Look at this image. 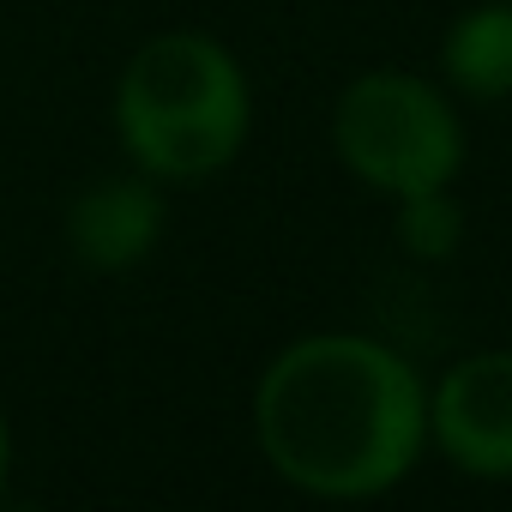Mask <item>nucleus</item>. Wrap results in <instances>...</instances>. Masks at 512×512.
Here are the masks:
<instances>
[{
    "mask_svg": "<svg viewBox=\"0 0 512 512\" xmlns=\"http://www.w3.org/2000/svg\"><path fill=\"white\" fill-rule=\"evenodd\" d=\"M398 205V247L422 266H440L464 247V205L452 199V187H434V193H410V199H392Z\"/></svg>",
    "mask_w": 512,
    "mask_h": 512,
    "instance_id": "0eeeda50",
    "label": "nucleus"
},
{
    "mask_svg": "<svg viewBox=\"0 0 512 512\" xmlns=\"http://www.w3.org/2000/svg\"><path fill=\"white\" fill-rule=\"evenodd\" d=\"M7 476H13V422L0 410V494H7Z\"/></svg>",
    "mask_w": 512,
    "mask_h": 512,
    "instance_id": "6e6552de",
    "label": "nucleus"
},
{
    "mask_svg": "<svg viewBox=\"0 0 512 512\" xmlns=\"http://www.w3.org/2000/svg\"><path fill=\"white\" fill-rule=\"evenodd\" d=\"M157 241H163V187L139 169L91 181L67 205V253L97 278L133 272Z\"/></svg>",
    "mask_w": 512,
    "mask_h": 512,
    "instance_id": "39448f33",
    "label": "nucleus"
},
{
    "mask_svg": "<svg viewBox=\"0 0 512 512\" xmlns=\"http://www.w3.org/2000/svg\"><path fill=\"white\" fill-rule=\"evenodd\" d=\"M428 452L464 482H512V350H470L428 380Z\"/></svg>",
    "mask_w": 512,
    "mask_h": 512,
    "instance_id": "20e7f679",
    "label": "nucleus"
},
{
    "mask_svg": "<svg viewBox=\"0 0 512 512\" xmlns=\"http://www.w3.org/2000/svg\"><path fill=\"white\" fill-rule=\"evenodd\" d=\"M332 157L380 199L452 187L470 157L458 97L410 67H368L332 103Z\"/></svg>",
    "mask_w": 512,
    "mask_h": 512,
    "instance_id": "7ed1b4c3",
    "label": "nucleus"
},
{
    "mask_svg": "<svg viewBox=\"0 0 512 512\" xmlns=\"http://www.w3.org/2000/svg\"><path fill=\"white\" fill-rule=\"evenodd\" d=\"M253 133V85L229 43L211 31L145 37L115 79V139L157 187L217 181Z\"/></svg>",
    "mask_w": 512,
    "mask_h": 512,
    "instance_id": "f03ea898",
    "label": "nucleus"
},
{
    "mask_svg": "<svg viewBox=\"0 0 512 512\" xmlns=\"http://www.w3.org/2000/svg\"><path fill=\"white\" fill-rule=\"evenodd\" d=\"M253 446L308 500H380L428 452V380L368 332H302L253 380Z\"/></svg>",
    "mask_w": 512,
    "mask_h": 512,
    "instance_id": "f257e3e1",
    "label": "nucleus"
},
{
    "mask_svg": "<svg viewBox=\"0 0 512 512\" xmlns=\"http://www.w3.org/2000/svg\"><path fill=\"white\" fill-rule=\"evenodd\" d=\"M440 85L470 103L512 97V0H476L452 19L440 43Z\"/></svg>",
    "mask_w": 512,
    "mask_h": 512,
    "instance_id": "423d86ee",
    "label": "nucleus"
}]
</instances>
